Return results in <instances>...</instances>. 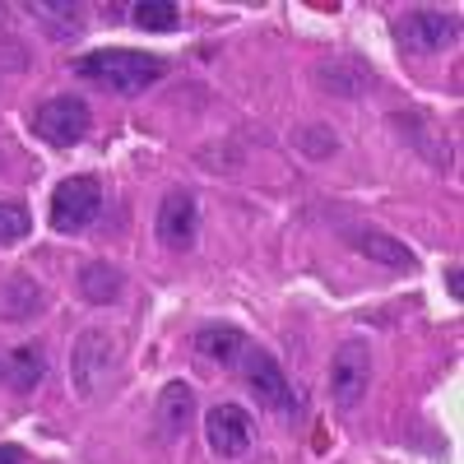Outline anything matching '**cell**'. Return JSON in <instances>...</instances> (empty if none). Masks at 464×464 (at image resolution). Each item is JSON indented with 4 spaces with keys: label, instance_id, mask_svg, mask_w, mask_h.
I'll list each match as a JSON object with an SVG mask.
<instances>
[{
    "label": "cell",
    "instance_id": "cell-1",
    "mask_svg": "<svg viewBox=\"0 0 464 464\" xmlns=\"http://www.w3.org/2000/svg\"><path fill=\"white\" fill-rule=\"evenodd\" d=\"M74 74L89 84H102L111 93H144L149 84H159L168 74V61L163 56H144V52H130V47H111V52H89Z\"/></svg>",
    "mask_w": 464,
    "mask_h": 464
},
{
    "label": "cell",
    "instance_id": "cell-2",
    "mask_svg": "<svg viewBox=\"0 0 464 464\" xmlns=\"http://www.w3.org/2000/svg\"><path fill=\"white\" fill-rule=\"evenodd\" d=\"M33 130L43 135L47 144H56V149H74V144H84V140H89V130H93V111H89L84 98H74V93H65V98H47L43 107L33 111Z\"/></svg>",
    "mask_w": 464,
    "mask_h": 464
},
{
    "label": "cell",
    "instance_id": "cell-3",
    "mask_svg": "<svg viewBox=\"0 0 464 464\" xmlns=\"http://www.w3.org/2000/svg\"><path fill=\"white\" fill-rule=\"evenodd\" d=\"M102 214V186L98 177H65L56 190H52V227L74 237L84 232L89 223H98Z\"/></svg>",
    "mask_w": 464,
    "mask_h": 464
},
{
    "label": "cell",
    "instance_id": "cell-4",
    "mask_svg": "<svg viewBox=\"0 0 464 464\" xmlns=\"http://www.w3.org/2000/svg\"><path fill=\"white\" fill-rule=\"evenodd\" d=\"M111 372H116V339L102 334V330H84L80 339H74V353H70L74 391H80L84 400H93L102 385L111 381Z\"/></svg>",
    "mask_w": 464,
    "mask_h": 464
},
{
    "label": "cell",
    "instance_id": "cell-5",
    "mask_svg": "<svg viewBox=\"0 0 464 464\" xmlns=\"http://www.w3.org/2000/svg\"><path fill=\"white\" fill-rule=\"evenodd\" d=\"M246 381H251V395L265 404V409H275V413H284V418H293L297 409H302V395L288 385V376H284V367L265 353V348H246V358H242V367H237Z\"/></svg>",
    "mask_w": 464,
    "mask_h": 464
},
{
    "label": "cell",
    "instance_id": "cell-6",
    "mask_svg": "<svg viewBox=\"0 0 464 464\" xmlns=\"http://www.w3.org/2000/svg\"><path fill=\"white\" fill-rule=\"evenodd\" d=\"M205 441L223 459H242L251 450V441H256V422H251V413L242 404H214L205 413Z\"/></svg>",
    "mask_w": 464,
    "mask_h": 464
},
{
    "label": "cell",
    "instance_id": "cell-7",
    "mask_svg": "<svg viewBox=\"0 0 464 464\" xmlns=\"http://www.w3.org/2000/svg\"><path fill=\"white\" fill-rule=\"evenodd\" d=\"M395 37L409 52H446L459 37V19L446 10H409V14H400Z\"/></svg>",
    "mask_w": 464,
    "mask_h": 464
},
{
    "label": "cell",
    "instance_id": "cell-8",
    "mask_svg": "<svg viewBox=\"0 0 464 464\" xmlns=\"http://www.w3.org/2000/svg\"><path fill=\"white\" fill-rule=\"evenodd\" d=\"M153 232L168 251H190L196 246V232H200V205L190 190H168L163 205H159V218H153Z\"/></svg>",
    "mask_w": 464,
    "mask_h": 464
},
{
    "label": "cell",
    "instance_id": "cell-9",
    "mask_svg": "<svg viewBox=\"0 0 464 464\" xmlns=\"http://www.w3.org/2000/svg\"><path fill=\"white\" fill-rule=\"evenodd\" d=\"M367 385H372V353L353 339V343H343L330 362V395H334L339 409H353V404H362Z\"/></svg>",
    "mask_w": 464,
    "mask_h": 464
},
{
    "label": "cell",
    "instance_id": "cell-10",
    "mask_svg": "<svg viewBox=\"0 0 464 464\" xmlns=\"http://www.w3.org/2000/svg\"><path fill=\"white\" fill-rule=\"evenodd\" d=\"M246 334L237 330V325H205L200 334H196V353L205 358V362H214V367H223V372H237L242 367V358H246Z\"/></svg>",
    "mask_w": 464,
    "mask_h": 464
},
{
    "label": "cell",
    "instance_id": "cell-11",
    "mask_svg": "<svg viewBox=\"0 0 464 464\" xmlns=\"http://www.w3.org/2000/svg\"><path fill=\"white\" fill-rule=\"evenodd\" d=\"M153 418H159V432L168 441H181L190 418H196V391H190L186 381H168L163 395H159V409H153Z\"/></svg>",
    "mask_w": 464,
    "mask_h": 464
},
{
    "label": "cell",
    "instance_id": "cell-12",
    "mask_svg": "<svg viewBox=\"0 0 464 464\" xmlns=\"http://www.w3.org/2000/svg\"><path fill=\"white\" fill-rule=\"evenodd\" d=\"M43 376H47V353L37 343H19L0 358V381H5L10 391H33Z\"/></svg>",
    "mask_w": 464,
    "mask_h": 464
},
{
    "label": "cell",
    "instance_id": "cell-13",
    "mask_svg": "<svg viewBox=\"0 0 464 464\" xmlns=\"http://www.w3.org/2000/svg\"><path fill=\"white\" fill-rule=\"evenodd\" d=\"M80 293H84L89 302L107 306L116 293H121V269H111V265H102V260L84 265V269H80Z\"/></svg>",
    "mask_w": 464,
    "mask_h": 464
},
{
    "label": "cell",
    "instance_id": "cell-14",
    "mask_svg": "<svg viewBox=\"0 0 464 464\" xmlns=\"http://www.w3.org/2000/svg\"><path fill=\"white\" fill-rule=\"evenodd\" d=\"M353 246H358L362 256H376V260H385V265L413 269V251H409V246H400L395 237H385V232H353Z\"/></svg>",
    "mask_w": 464,
    "mask_h": 464
},
{
    "label": "cell",
    "instance_id": "cell-15",
    "mask_svg": "<svg viewBox=\"0 0 464 464\" xmlns=\"http://www.w3.org/2000/svg\"><path fill=\"white\" fill-rule=\"evenodd\" d=\"M130 14L144 33H172L181 24V10L172 5V0H144V5H135Z\"/></svg>",
    "mask_w": 464,
    "mask_h": 464
},
{
    "label": "cell",
    "instance_id": "cell-16",
    "mask_svg": "<svg viewBox=\"0 0 464 464\" xmlns=\"http://www.w3.org/2000/svg\"><path fill=\"white\" fill-rule=\"evenodd\" d=\"M28 227H33V218H28V209H24V205L0 200V246L24 242V237H28Z\"/></svg>",
    "mask_w": 464,
    "mask_h": 464
},
{
    "label": "cell",
    "instance_id": "cell-17",
    "mask_svg": "<svg viewBox=\"0 0 464 464\" xmlns=\"http://www.w3.org/2000/svg\"><path fill=\"white\" fill-rule=\"evenodd\" d=\"M446 279H450V297L459 302V297H464V284H459V265H450V269H446Z\"/></svg>",
    "mask_w": 464,
    "mask_h": 464
},
{
    "label": "cell",
    "instance_id": "cell-18",
    "mask_svg": "<svg viewBox=\"0 0 464 464\" xmlns=\"http://www.w3.org/2000/svg\"><path fill=\"white\" fill-rule=\"evenodd\" d=\"M0 464H24V450L19 446H0Z\"/></svg>",
    "mask_w": 464,
    "mask_h": 464
}]
</instances>
